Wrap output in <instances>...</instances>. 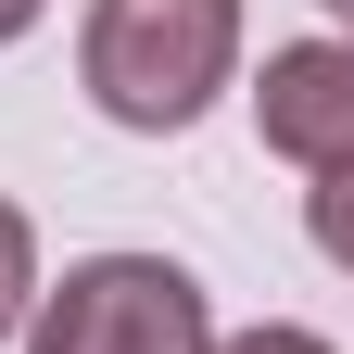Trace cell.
Masks as SVG:
<instances>
[{
    "label": "cell",
    "instance_id": "obj_1",
    "mask_svg": "<svg viewBox=\"0 0 354 354\" xmlns=\"http://www.w3.org/2000/svg\"><path fill=\"white\" fill-rule=\"evenodd\" d=\"M241 76V0H88L76 26V88L127 140H177L228 102Z\"/></svg>",
    "mask_w": 354,
    "mask_h": 354
},
{
    "label": "cell",
    "instance_id": "obj_2",
    "mask_svg": "<svg viewBox=\"0 0 354 354\" xmlns=\"http://www.w3.org/2000/svg\"><path fill=\"white\" fill-rule=\"evenodd\" d=\"M26 354H215V304L177 253H88L38 291Z\"/></svg>",
    "mask_w": 354,
    "mask_h": 354
},
{
    "label": "cell",
    "instance_id": "obj_3",
    "mask_svg": "<svg viewBox=\"0 0 354 354\" xmlns=\"http://www.w3.org/2000/svg\"><path fill=\"white\" fill-rule=\"evenodd\" d=\"M253 140L304 177H354V38H291L253 76Z\"/></svg>",
    "mask_w": 354,
    "mask_h": 354
},
{
    "label": "cell",
    "instance_id": "obj_4",
    "mask_svg": "<svg viewBox=\"0 0 354 354\" xmlns=\"http://www.w3.org/2000/svg\"><path fill=\"white\" fill-rule=\"evenodd\" d=\"M26 317H38V228H26V203H0V342Z\"/></svg>",
    "mask_w": 354,
    "mask_h": 354
},
{
    "label": "cell",
    "instance_id": "obj_5",
    "mask_svg": "<svg viewBox=\"0 0 354 354\" xmlns=\"http://www.w3.org/2000/svg\"><path fill=\"white\" fill-rule=\"evenodd\" d=\"M304 241L354 279V177H317V190H304Z\"/></svg>",
    "mask_w": 354,
    "mask_h": 354
},
{
    "label": "cell",
    "instance_id": "obj_6",
    "mask_svg": "<svg viewBox=\"0 0 354 354\" xmlns=\"http://www.w3.org/2000/svg\"><path fill=\"white\" fill-rule=\"evenodd\" d=\"M215 354H329V342H317V329H279V317H266V329H228Z\"/></svg>",
    "mask_w": 354,
    "mask_h": 354
},
{
    "label": "cell",
    "instance_id": "obj_7",
    "mask_svg": "<svg viewBox=\"0 0 354 354\" xmlns=\"http://www.w3.org/2000/svg\"><path fill=\"white\" fill-rule=\"evenodd\" d=\"M38 13H51V0H0V51H13V38H26Z\"/></svg>",
    "mask_w": 354,
    "mask_h": 354
},
{
    "label": "cell",
    "instance_id": "obj_8",
    "mask_svg": "<svg viewBox=\"0 0 354 354\" xmlns=\"http://www.w3.org/2000/svg\"><path fill=\"white\" fill-rule=\"evenodd\" d=\"M329 26H342V38H354V0H329Z\"/></svg>",
    "mask_w": 354,
    "mask_h": 354
}]
</instances>
